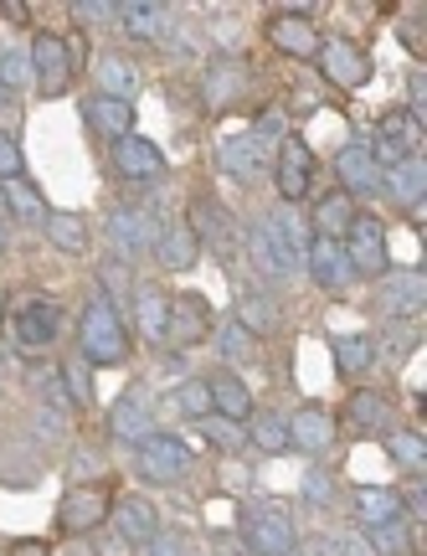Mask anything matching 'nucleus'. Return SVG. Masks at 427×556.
Wrapping results in <instances>:
<instances>
[{"label": "nucleus", "mask_w": 427, "mask_h": 556, "mask_svg": "<svg viewBox=\"0 0 427 556\" xmlns=\"http://www.w3.org/2000/svg\"><path fill=\"white\" fill-rule=\"evenodd\" d=\"M304 253H310L304 222L289 217V212H268V217H258L253 227H248V258H253L263 274H278V278L299 274Z\"/></svg>", "instance_id": "1"}, {"label": "nucleus", "mask_w": 427, "mask_h": 556, "mask_svg": "<svg viewBox=\"0 0 427 556\" xmlns=\"http://www.w3.org/2000/svg\"><path fill=\"white\" fill-rule=\"evenodd\" d=\"M78 345L93 366H118V361L129 356V330H124V319H118L114 299H93V304L83 309Z\"/></svg>", "instance_id": "2"}, {"label": "nucleus", "mask_w": 427, "mask_h": 556, "mask_svg": "<svg viewBox=\"0 0 427 556\" xmlns=\"http://www.w3.org/2000/svg\"><path fill=\"white\" fill-rule=\"evenodd\" d=\"M5 330L21 351H47L58 340V304L41 294H16V304L5 309Z\"/></svg>", "instance_id": "3"}, {"label": "nucleus", "mask_w": 427, "mask_h": 556, "mask_svg": "<svg viewBox=\"0 0 427 556\" xmlns=\"http://www.w3.org/2000/svg\"><path fill=\"white\" fill-rule=\"evenodd\" d=\"M346 258H350V274L355 278H381L387 274V227H381V217H371V212H355V222H350L346 232Z\"/></svg>", "instance_id": "4"}, {"label": "nucleus", "mask_w": 427, "mask_h": 556, "mask_svg": "<svg viewBox=\"0 0 427 556\" xmlns=\"http://www.w3.org/2000/svg\"><path fill=\"white\" fill-rule=\"evenodd\" d=\"M242 541H248L258 556H289L293 526H289V516L273 510V505H248V510H242Z\"/></svg>", "instance_id": "5"}, {"label": "nucleus", "mask_w": 427, "mask_h": 556, "mask_svg": "<svg viewBox=\"0 0 427 556\" xmlns=\"http://www.w3.org/2000/svg\"><path fill=\"white\" fill-rule=\"evenodd\" d=\"M423 144V119H412L402 109H391L387 119H381V139L371 144V160H376V170H397L402 160H412V150Z\"/></svg>", "instance_id": "6"}, {"label": "nucleus", "mask_w": 427, "mask_h": 556, "mask_svg": "<svg viewBox=\"0 0 427 556\" xmlns=\"http://www.w3.org/2000/svg\"><path fill=\"white\" fill-rule=\"evenodd\" d=\"M109 520V490L103 484H78V490H67L58 505V526L67 536H88Z\"/></svg>", "instance_id": "7"}, {"label": "nucleus", "mask_w": 427, "mask_h": 556, "mask_svg": "<svg viewBox=\"0 0 427 556\" xmlns=\"http://www.w3.org/2000/svg\"><path fill=\"white\" fill-rule=\"evenodd\" d=\"M212 336V304L201 294H171V315H165V340L191 351Z\"/></svg>", "instance_id": "8"}, {"label": "nucleus", "mask_w": 427, "mask_h": 556, "mask_svg": "<svg viewBox=\"0 0 427 556\" xmlns=\"http://www.w3.org/2000/svg\"><path fill=\"white\" fill-rule=\"evenodd\" d=\"M191 469V448L180 438H165V433H150L139 443V475L150 484H175V479Z\"/></svg>", "instance_id": "9"}, {"label": "nucleus", "mask_w": 427, "mask_h": 556, "mask_svg": "<svg viewBox=\"0 0 427 556\" xmlns=\"http://www.w3.org/2000/svg\"><path fill=\"white\" fill-rule=\"evenodd\" d=\"M32 78H37V88L47 93V99H58L62 88H67V78H73V62H67V41L52 37V31H37V41H32Z\"/></svg>", "instance_id": "10"}, {"label": "nucleus", "mask_w": 427, "mask_h": 556, "mask_svg": "<svg viewBox=\"0 0 427 556\" xmlns=\"http://www.w3.org/2000/svg\"><path fill=\"white\" fill-rule=\"evenodd\" d=\"M278 197L284 201H304L310 197V180H314V150L299 135L278 139Z\"/></svg>", "instance_id": "11"}, {"label": "nucleus", "mask_w": 427, "mask_h": 556, "mask_svg": "<svg viewBox=\"0 0 427 556\" xmlns=\"http://www.w3.org/2000/svg\"><path fill=\"white\" fill-rule=\"evenodd\" d=\"M319 67H325V78L335 83V88H361V83L371 78V58L355 47V41H319Z\"/></svg>", "instance_id": "12"}, {"label": "nucleus", "mask_w": 427, "mask_h": 556, "mask_svg": "<svg viewBox=\"0 0 427 556\" xmlns=\"http://www.w3.org/2000/svg\"><path fill=\"white\" fill-rule=\"evenodd\" d=\"M216 160H222V170L237 180H263V170H268V155L258 150V139L248 135V129L216 135Z\"/></svg>", "instance_id": "13"}, {"label": "nucleus", "mask_w": 427, "mask_h": 556, "mask_svg": "<svg viewBox=\"0 0 427 556\" xmlns=\"http://www.w3.org/2000/svg\"><path fill=\"white\" fill-rule=\"evenodd\" d=\"M114 165H118V176H129V180H160L165 176V155H160L145 135L114 139Z\"/></svg>", "instance_id": "14"}, {"label": "nucleus", "mask_w": 427, "mask_h": 556, "mask_svg": "<svg viewBox=\"0 0 427 556\" xmlns=\"http://www.w3.org/2000/svg\"><path fill=\"white\" fill-rule=\"evenodd\" d=\"M109 232H114V248L124 253V258L145 253V248L160 238V227L150 222V212H135V206H118L114 217H109Z\"/></svg>", "instance_id": "15"}, {"label": "nucleus", "mask_w": 427, "mask_h": 556, "mask_svg": "<svg viewBox=\"0 0 427 556\" xmlns=\"http://www.w3.org/2000/svg\"><path fill=\"white\" fill-rule=\"evenodd\" d=\"M268 37L278 52H289V58H319V31H314L310 16H278L268 21Z\"/></svg>", "instance_id": "16"}, {"label": "nucleus", "mask_w": 427, "mask_h": 556, "mask_svg": "<svg viewBox=\"0 0 427 556\" xmlns=\"http://www.w3.org/2000/svg\"><path fill=\"white\" fill-rule=\"evenodd\" d=\"M335 176L346 180V197L350 191L371 197V191L381 186V170H376V160H371V144H346V150L335 155Z\"/></svg>", "instance_id": "17"}, {"label": "nucleus", "mask_w": 427, "mask_h": 556, "mask_svg": "<svg viewBox=\"0 0 427 556\" xmlns=\"http://www.w3.org/2000/svg\"><path fill=\"white\" fill-rule=\"evenodd\" d=\"M304 258H310L314 278H319L325 289H346L350 278H355V274H350L346 248H340V242H330V238H314V242H310V253H304Z\"/></svg>", "instance_id": "18"}, {"label": "nucleus", "mask_w": 427, "mask_h": 556, "mask_svg": "<svg viewBox=\"0 0 427 556\" xmlns=\"http://www.w3.org/2000/svg\"><path fill=\"white\" fill-rule=\"evenodd\" d=\"M289 443H299L304 454H325V448L335 443V422H330V413L310 402V407H304V413H299V417L289 422Z\"/></svg>", "instance_id": "19"}, {"label": "nucleus", "mask_w": 427, "mask_h": 556, "mask_svg": "<svg viewBox=\"0 0 427 556\" xmlns=\"http://www.w3.org/2000/svg\"><path fill=\"white\" fill-rule=\"evenodd\" d=\"M206 402H212V413L227 417V422L253 417V392H248L237 377H212V381H206Z\"/></svg>", "instance_id": "20"}, {"label": "nucleus", "mask_w": 427, "mask_h": 556, "mask_svg": "<svg viewBox=\"0 0 427 556\" xmlns=\"http://www.w3.org/2000/svg\"><path fill=\"white\" fill-rule=\"evenodd\" d=\"M114 526H118V536L124 541H150L160 531L155 505H150V500H139V495H124L114 505Z\"/></svg>", "instance_id": "21"}, {"label": "nucleus", "mask_w": 427, "mask_h": 556, "mask_svg": "<svg viewBox=\"0 0 427 556\" xmlns=\"http://www.w3.org/2000/svg\"><path fill=\"white\" fill-rule=\"evenodd\" d=\"M109 422H114V438H124V443H145V438H150V402H145V392L118 397L114 413H109Z\"/></svg>", "instance_id": "22"}, {"label": "nucleus", "mask_w": 427, "mask_h": 556, "mask_svg": "<svg viewBox=\"0 0 427 556\" xmlns=\"http://www.w3.org/2000/svg\"><path fill=\"white\" fill-rule=\"evenodd\" d=\"M83 114H88V124H93L98 135H114V139L135 135V109H129V103H118V99H103V93H98V99H88Z\"/></svg>", "instance_id": "23"}, {"label": "nucleus", "mask_w": 427, "mask_h": 556, "mask_svg": "<svg viewBox=\"0 0 427 556\" xmlns=\"http://www.w3.org/2000/svg\"><path fill=\"white\" fill-rule=\"evenodd\" d=\"M118 21H124V31L139 41H155L165 31V5L160 0H124L118 5Z\"/></svg>", "instance_id": "24"}, {"label": "nucleus", "mask_w": 427, "mask_h": 556, "mask_svg": "<svg viewBox=\"0 0 427 556\" xmlns=\"http://www.w3.org/2000/svg\"><path fill=\"white\" fill-rule=\"evenodd\" d=\"M346 422L355 433H381L391 422V402L381 397V392H355V397L346 402Z\"/></svg>", "instance_id": "25"}, {"label": "nucleus", "mask_w": 427, "mask_h": 556, "mask_svg": "<svg viewBox=\"0 0 427 556\" xmlns=\"http://www.w3.org/2000/svg\"><path fill=\"white\" fill-rule=\"evenodd\" d=\"M350 222H355V201L346 197V191H330V197L314 206V227H319V238L330 242H346Z\"/></svg>", "instance_id": "26"}, {"label": "nucleus", "mask_w": 427, "mask_h": 556, "mask_svg": "<svg viewBox=\"0 0 427 556\" xmlns=\"http://www.w3.org/2000/svg\"><path fill=\"white\" fill-rule=\"evenodd\" d=\"M355 510H361L366 526H387V520H402V495L381 490V484H361L355 490Z\"/></svg>", "instance_id": "27"}, {"label": "nucleus", "mask_w": 427, "mask_h": 556, "mask_svg": "<svg viewBox=\"0 0 427 556\" xmlns=\"http://www.w3.org/2000/svg\"><path fill=\"white\" fill-rule=\"evenodd\" d=\"M196 248H201V242H196V232L186 227V222H175V227H165V232L155 238V258L165 263V268H191Z\"/></svg>", "instance_id": "28"}, {"label": "nucleus", "mask_w": 427, "mask_h": 556, "mask_svg": "<svg viewBox=\"0 0 427 556\" xmlns=\"http://www.w3.org/2000/svg\"><path fill=\"white\" fill-rule=\"evenodd\" d=\"M242 83H248L242 62L222 58V62H212V73H206V83H201V88H206V103H212V109H227V103L242 93Z\"/></svg>", "instance_id": "29"}, {"label": "nucleus", "mask_w": 427, "mask_h": 556, "mask_svg": "<svg viewBox=\"0 0 427 556\" xmlns=\"http://www.w3.org/2000/svg\"><path fill=\"white\" fill-rule=\"evenodd\" d=\"M0 201L16 212L21 222H47V201H41V191L32 186V180H0Z\"/></svg>", "instance_id": "30"}, {"label": "nucleus", "mask_w": 427, "mask_h": 556, "mask_svg": "<svg viewBox=\"0 0 427 556\" xmlns=\"http://www.w3.org/2000/svg\"><path fill=\"white\" fill-rule=\"evenodd\" d=\"M186 227L196 232V242L212 238L216 248H227V212H222V201H216V197H196L191 222H186Z\"/></svg>", "instance_id": "31"}, {"label": "nucleus", "mask_w": 427, "mask_h": 556, "mask_svg": "<svg viewBox=\"0 0 427 556\" xmlns=\"http://www.w3.org/2000/svg\"><path fill=\"white\" fill-rule=\"evenodd\" d=\"M135 309H139V336H145V340H165L171 294H160V289H139V294H135Z\"/></svg>", "instance_id": "32"}, {"label": "nucleus", "mask_w": 427, "mask_h": 556, "mask_svg": "<svg viewBox=\"0 0 427 556\" xmlns=\"http://www.w3.org/2000/svg\"><path fill=\"white\" fill-rule=\"evenodd\" d=\"M98 88H103V99L129 103V93L139 88V78H135V67H129L124 58H103L98 62Z\"/></svg>", "instance_id": "33"}, {"label": "nucleus", "mask_w": 427, "mask_h": 556, "mask_svg": "<svg viewBox=\"0 0 427 556\" xmlns=\"http://www.w3.org/2000/svg\"><path fill=\"white\" fill-rule=\"evenodd\" d=\"M387 186H391V197L402 201V206H417L423 201V186H427V170H423V160L412 155V160H402L397 170H387Z\"/></svg>", "instance_id": "34"}, {"label": "nucleus", "mask_w": 427, "mask_h": 556, "mask_svg": "<svg viewBox=\"0 0 427 556\" xmlns=\"http://www.w3.org/2000/svg\"><path fill=\"white\" fill-rule=\"evenodd\" d=\"M47 238L58 242L62 253H88V227L73 212H47Z\"/></svg>", "instance_id": "35"}, {"label": "nucleus", "mask_w": 427, "mask_h": 556, "mask_svg": "<svg viewBox=\"0 0 427 556\" xmlns=\"http://www.w3.org/2000/svg\"><path fill=\"white\" fill-rule=\"evenodd\" d=\"M371 356H376L371 336H340L335 340V366H340L346 377H361V371L371 366Z\"/></svg>", "instance_id": "36"}, {"label": "nucleus", "mask_w": 427, "mask_h": 556, "mask_svg": "<svg viewBox=\"0 0 427 556\" xmlns=\"http://www.w3.org/2000/svg\"><path fill=\"white\" fill-rule=\"evenodd\" d=\"M381 309L387 315H417L423 309V274H407L402 283H391L387 294H381Z\"/></svg>", "instance_id": "37"}, {"label": "nucleus", "mask_w": 427, "mask_h": 556, "mask_svg": "<svg viewBox=\"0 0 427 556\" xmlns=\"http://www.w3.org/2000/svg\"><path fill=\"white\" fill-rule=\"evenodd\" d=\"M366 546L376 556H412V541L402 531V520H387V526H366Z\"/></svg>", "instance_id": "38"}, {"label": "nucleus", "mask_w": 427, "mask_h": 556, "mask_svg": "<svg viewBox=\"0 0 427 556\" xmlns=\"http://www.w3.org/2000/svg\"><path fill=\"white\" fill-rule=\"evenodd\" d=\"M387 454L402 464V469H412V475H423L427 464V443L423 433H387Z\"/></svg>", "instance_id": "39"}, {"label": "nucleus", "mask_w": 427, "mask_h": 556, "mask_svg": "<svg viewBox=\"0 0 427 556\" xmlns=\"http://www.w3.org/2000/svg\"><path fill=\"white\" fill-rule=\"evenodd\" d=\"M26 83H32L26 47H0V88H26Z\"/></svg>", "instance_id": "40"}, {"label": "nucleus", "mask_w": 427, "mask_h": 556, "mask_svg": "<svg viewBox=\"0 0 427 556\" xmlns=\"http://www.w3.org/2000/svg\"><path fill=\"white\" fill-rule=\"evenodd\" d=\"M253 443L258 448H268V454H284V448H289V422H284V417H258L253 422Z\"/></svg>", "instance_id": "41"}, {"label": "nucleus", "mask_w": 427, "mask_h": 556, "mask_svg": "<svg viewBox=\"0 0 427 556\" xmlns=\"http://www.w3.org/2000/svg\"><path fill=\"white\" fill-rule=\"evenodd\" d=\"M216 351L227 361H248L253 356V336L242 330V325H222V340H216Z\"/></svg>", "instance_id": "42"}, {"label": "nucleus", "mask_w": 427, "mask_h": 556, "mask_svg": "<svg viewBox=\"0 0 427 556\" xmlns=\"http://www.w3.org/2000/svg\"><path fill=\"white\" fill-rule=\"evenodd\" d=\"M237 325H242L248 336H253V330H268V325H273V309L258 294H248V299H242V309H237Z\"/></svg>", "instance_id": "43"}, {"label": "nucleus", "mask_w": 427, "mask_h": 556, "mask_svg": "<svg viewBox=\"0 0 427 556\" xmlns=\"http://www.w3.org/2000/svg\"><path fill=\"white\" fill-rule=\"evenodd\" d=\"M201 428L212 433L216 448H242V428H237V422H227V417H206Z\"/></svg>", "instance_id": "44"}, {"label": "nucleus", "mask_w": 427, "mask_h": 556, "mask_svg": "<svg viewBox=\"0 0 427 556\" xmlns=\"http://www.w3.org/2000/svg\"><path fill=\"white\" fill-rule=\"evenodd\" d=\"M304 495H310L314 505H330V500H335V479L325 475V469H319V464H314L310 475H304Z\"/></svg>", "instance_id": "45"}, {"label": "nucleus", "mask_w": 427, "mask_h": 556, "mask_svg": "<svg viewBox=\"0 0 427 556\" xmlns=\"http://www.w3.org/2000/svg\"><path fill=\"white\" fill-rule=\"evenodd\" d=\"M21 170H26V155L16 150V139L0 135V180H16Z\"/></svg>", "instance_id": "46"}, {"label": "nucleus", "mask_w": 427, "mask_h": 556, "mask_svg": "<svg viewBox=\"0 0 427 556\" xmlns=\"http://www.w3.org/2000/svg\"><path fill=\"white\" fill-rule=\"evenodd\" d=\"M402 37H407L412 52H423V5H412V11H407V26H402Z\"/></svg>", "instance_id": "47"}, {"label": "nucleus", "mask_w": 427, "mask_h": 556, "mask_svg": "<svg viewBox=\"0 0 427 556\" xmlns=\"http://www.w3.org/2000/svg\"><path fill=\"white\" fill-rule=\"evenodd\" d=\"M73 11H78L83 21H109V16H114V11H118V5H109V0H78Z\"/></svg>", "instance_id": "48"}, {"label": "nucleus", "mask_w": 427, "mask_h": 556, "mask_svg": "<svg viewBox=\"0 0 427 556\" xmlns=\"http://www.w3.org/2000/svg\"><path fill=\"white\" fill-rule=\"evenodd\" d=\"M180 407H186V413H212V402H206V387H180Z\"/></svg>", "instance_id": "49"}, {"label": "nucleus", "mask_w": 427, "mask_h": 556, "mask_svg": "<svg viewBox=\"0 0 427 556\" xmlns=\"http://www.w3.org/2000/svg\"><path fill=\"white\" fill-rule=\"evenodd\" d=\"M150 556H186V541L180 536H150Z\"/></svg>", "instance_id": "50"}, {"label": "nucleus", "mask_w": 427, "mask_h": 556, "mask_svg": "<svg viewBox=\"0 0 427 556\" xmlns=\"http://www.w3.org/2000/svg\"><path fill=\"white\" fill-rule=\"evenodd\" d=\"M98 556H129V541H124V536H103V541H98Z\"/></svg>", "instance_id": "51"}, {"label": "nucleus", "mask_w": 427, "mask_h": 556, "mask_svg": "<svg viewBox=\"0 0 427 556\" xmlns=\"http://www.w3.org/2000/svg\"><path fill=\"white\" fill-rule=\"evenodd\" d=\"M11 556H52V552H47V541H16Z\"/></svg>", "instance_id": "52"}, {"label": "nucleus", "mask_w": 427, "mask_h": 556, "mask_svg": "<svg viewBox=\"0 0 427 556\" xmlns=\"http://www.w3.org/2000/svg\"><path fill=\"white\" fill-rule=\"evenodd\" d=\"M310 552H314V556H340V541H335V536H314Z\"/></svg>", "instance_id": "53"}, {"label": "nucleus", "mask_w": 427, "mask_h": 556, "mask_svg": "<svg viewBox=\"0 0 427 556\" xmlns=\"http://www.w3.org/2000/svg\"><path fill=\"white\" fill-rule=\"evenodd\" d=\"M103 283H109V289H129V274H124V268H103Z\"/></svg>", "instance_id": "54"}, {"label": "nucleus", "mask_w": 427, "mask_h": 556, "mask_svg": "<svg viewBox=\"0 0 427 556\" xmlns=\"http://www.w3.org/2000/svg\"><path fill=\"white\" fill-rule=\"evenodd\" d=\"M340 556H376L366 541H340Z\"/></svg>", "instance_id": "55"}, {"label": "nucleus", "mask_w": 427, "mask_h": 556, "mask_svg": "<svg viewBox=\"0 0 427 556\" xmlns=\"http://www.w3.org/2000/svg\"><path fill=\"white\" fill-rule=\"evenodd\" d=\"M0 11H5V16H11V21H26V5H21V0H5Z\"/></svg>", "instance_id": "56"}, {"label": "nucleus", "mask_w": 427, "mask_h": 556, "mask_svg": "<svg viewBox=\"0 0 427 556\" xmlns=\"http://www.w3.org/2000/svg\"><path fill=\"white\" fill-rule=\"evenodd\" d=\"M0 248H5V227H0Z\"/></svg>", "instance_id": "57"}]
</instances>
